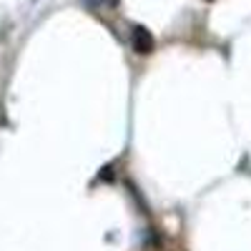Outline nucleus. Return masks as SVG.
<instances>
[{"label": "nucleus", "instance_id": "obj_1", "mask_svg": "<svg viewBox=\"0 0 251 251\" xmlns=\"http://www.w3.org/2000/svg\"><path fill=\"white\" fill-rule=\"evenodd\" d=\"M131 43H133V50H136L138 55H149V53L153 50V35L146 30L143 25H136V28L131 30Z\"/></svg>", "mask_w": 251, "mask_h": 251}]
</instances>
